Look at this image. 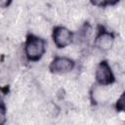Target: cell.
Segmentation results:
<instances>
[{
  "label": "cell",
  "instance_id": "1",
  "mask_svg": "<svg viewBox=\"0 0 125 125\" xmlns=\"http://www.w3.org/2000/svg\"><path fill=\"white\" fill-rule=\"evenodd\" d=\"M45 53V41L37 36L30 35L24 45V54L29 61H38Z\"/></svg>",
  "mask_w": 125,
  "mask_h": 125
},
{
  "label": "cell",
  "instance_id": "2",
  "mask_svg": "<svg viewBox=\"0 0 125 125\" xmlns=\"http://www.w3.org/2000/svg\"><path fill=\"white\" fill-rule=\"evenodd\" d=\"M95 78L101 86H107L114 80L112 70L106 62H102L96 68Z\"/></svg>",
  "mask_w": 125,
  "mask_h": 125
},
{
  "label": "cell",
  "instance_id": "3",
  "mask_svg": "<svg viewBox=\"0 0 125 125\" xmlns=\"http://www.w3.org/2000/svg\"><path fill=\"white\" fill-rule=\"evenodd\" d=\"M50 70L58 74H65L74 67V62L67 57H57L50 63Z\"/></svg>",
  "mask_w": 125,
  "mask_h": 125
},
{
  "label": "cell",
  "instance_id": "4",
  "mask_svg": "<svg viewBox=\"0 0 125 125\" xmlns=\"http://www.w3.org/2000/svg\"><path fill=\"white\" fill-rule=\"evenodd\" d=\"M53 40L57 48H65L72 41V33L64 26H57L53 31Z\"/></svg>",
  "mask_w": 125,
  "mask_h": 125
},
{
  "label": "cell",
  "instance_id": "5",
  "mask_svg": "<svg viewBox=\"0 0 125 125\" xmlns=\"http://www.w3.org/2000/svg\"><path fill=\"white\" fill-rule=\"evenodd\" d=\"M114 44V38L111 33L103 31L96 38V46L100 51H108Z\"/></svg>",
  "mask_w": 125,
  "mask_h": 125
},
{
  "label": "cell",
  "instance_id": "6",
  "mask_svg": "<svg viewBox=\"0 0 125 125\" xmlns=\"http://www.w3.org/2000/svg\"><path fill=\"white\" fill-rule=\"evenodd\" d=\"M116 108H117L119 111L125 112V92H124V93L119 97V99L117 100Z\"/></svg>",
  "mask_w": 125,
  "mask_h": 125
}]
</instances>
